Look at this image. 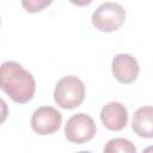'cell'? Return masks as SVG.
I'll return each instance as SVG.
<instances>
[{
	"label": "cell",
	"instance_id": "5b68a950",
	"mask_svg": "<svg viewBox=\"0 0 153 153\" xmlns=\"http://www.w3.org/2000/svg\"><path fill=\"white\" fill-rule=\"evenodd\" d=\"M31 128L38 135H49L57 131L62 123L61 112L49 105L37 108L31 116Z\"/></svg>",
	"mask_w": 153,
	"mask_h": 153
},
{
	"label": "cell",
	"instance_id": "6da1fadb",
	"mask_svg": "<svg viewBox=\"0 0 153 153\" xmlns=\"http://www.w3.org/2000/svg\"><path fill=\"white\" fill-rule=\"evenodd\" d=\"M0 87L16 103L30 102L36 92L33 75L16 61H5L0 66Z\"/></svg>",
	"mask_w": 153,
	"mask_h": 153
},
{
	"label": "cell",
	"instance_id": "52a82bcc",
	"mask_svg": "<svg viewBox=\"0 0 153 153\" xmlns=\"http://www.w3.org/2000/svg\"><path fill=\"white\" fill-rule=\"evenodd\" d=\"M100 120L109 130H122L128 123V110L120 102H109L100 110Z\"/></svg>",
	"mask_w": 153,
	"mask_h": 153
},
{
	"label": "cell",
	"instance_id": "9c48e42d",
	"mask_svg": "<svg viewBox=\"0 0 153 153\" xmlns=\"http://www.w3.org/2000/svg\"><path fill=\"white\" fill-rule=\"evenodd\" d=\"M103 153H136V147L128 139L115 137L105 143Z\"/></svg>",
	"mask_w": 153,
	"mask_h": 153
},
{
	"label": "cell",
	"instance_id": "8fae6325",
	"mask_svg": "<svg viewBox=\"0 0 153 153\" xmlns=\"http://www.w3.org/2000/svg\"><path fill=\"white\" fill-rule=\"evenodd\" d=\"M142 153H153V145H151V146H147L143 151H142Z\"/></svg>",
	"mask_w": 153,
	"mask_h": 153
},
{
	"label": "cell",
	"instance_id": "7a4b0ae2",
	"mask_svg": "<svg viewBox=\"0 0 153 153\" xmlns=\"http://www.w3.org/2000/svg\"><path fill=\"white\" fill-rule=\"evenodd\" d=\"M85 99V85L75 75L62 76L55 85L54 100L62 109H75Z\"/></svg>",
	"mask_w": 153,
	"mask_h": 153
},
{
	"label": "cell",
	"instance_id": "8992f818",
	"mask_svg": "<svg viewBox=\"0 0 153 153\" xmlns=\"http://www.w3.org/2000/svg\"><path fill=\"white\" fill-rule=\"evenodd\" d=\"M111 71L115 79L122 84H131L137 79L140 66L137 60L130 54H117L111 62Z\"/></svg>",
	"mask_w": 153,
	"mask_h": 153
},
{
	"label": "cell",
	"instance_id": "7c38bea8",
	"mask_svg": "<svg viewBox=\"0 0 153 153\" xmlns=\"http://www.w3.org/2000/svg\"><path fill=\"white\" fill-rule=\"evenodd\" d=\"M76 153H92L91 151H80V152H76Z\"/></svg>",
	"mask_w": 153,
	"mask_h": 153
},
{
	"label": "cell",
	"instance_id": "3957f363",
	"mask_svg": "<svg viewBox=\"0 0 153 153\" xmlns=\"http://www.w3.org/2000/svg\"><path fill=\"white\" fill-rule=\"evenodd\" d=\"M126 20L124 7L114 1L100 4L92 13V24L103 32H112L118 30Z\"/></svg>",
	"mask_w": 153,
	"mask_h": 153
},
{
	"label": "cell",
	"instance_id": "30bf717a",
	"mask_svg": "<svg viewBox=\"0 0 153 153\" xmlns=\"http://www.w3.org/2000/svg\"><path fill=\"white\" fill-rule=\"evenodd\" d=\"M51 4V1L47 0H24L22 1V6L25 8V11L35 13V12H41L43 8L48 7Z\"/></svg>",
	"mask_w": 153,
	"mask_h": 153
},
{
	"label": "cell",
	"instance_id": "ba28073f",
	"mask_svg": "<svg viewBox=\"0 0 153 153\" xmlns=\"http://www.w3.org/2000/svg\"><path fill=\"white\" fill-rule=\"evenodd\" d=\"M131 129L141 137H153V106H141L134 112Z\"/></svg>",
	"mask_w": 153,
	"mask_h": 153
},
{
	"label": "cell",
	"instance_id": "277c9868",
	"mask_svg": "<svg viewBox=\"0 0 153 153\" xmlns=\"http://www.w3.org/2000/svg\"><path fill=\"white\" fill-rule=\"evenodd\" d=\"M97 127L93 118L84 112L69 117L65 124L66 139L73 143H84L92 140L96 135Z\"/></svg>",
	"mask_w": 153,
	"mask_h": 153
}]
</instances>
